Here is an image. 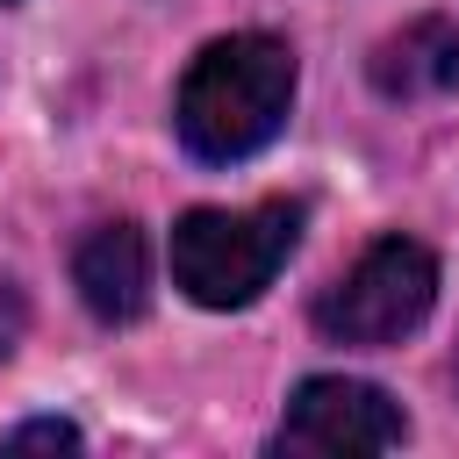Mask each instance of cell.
<instances>
[{
	"instance_id": "2",
	"label": "cell",
	"mask_w": 459,
	"mask_h": 459,
	"mask_svg": "<svg viewBox=\"0 0 459 459\" xmlns=\"http://www.w3.org/2000/svg\"><path fill=\"white\" fill-rule=\"evenodd\" d=\"M294 244H301V201L186 208L172 222V280L201 308H244L273 287Z\"/></svg>"
},
{
	"instance_id": "1",
	"label": "cell",
	"mask_w": 459,
	"mask_h": 459,
	"mask_svg": "<svg viewBox=\"0 0 459 459\" xmlns=\"http://www.w3.org/2000/svg\"><path fill=\"white\" fill-rule=\"evenodd\" d=\"M287 108H294V50L280 36L244 29V36L208 43L186 65L172 122H179V143L201 165H237V158H251L280 136Z\"/></svg>"
},
{
	"instance_id": "4",
	"label": "cell",
	"mask_w": 459,
	"mask_h": 459,
	"mask_svg": "<svg viewBox=\"0 0 459 459\" xmlns=\"http://www.w3.org/2000/svg\"><path fill=\"white\" fill-rule=\"evenodd\" d=\"M409 437V416L387 387L373 380H344V373H316L294 387L287 423H280V452H394Z\"/></svg>"
},
{
	"instance_id": "7",
	"label": "cell",
	"mask_w": 459,
	"mask_h": 459,
	"mask_svg": "<svg viewBox=\"0 0 459 459\" xmlns=\"http://www.w3.org/2000/svg\"><path fill=\"white\" fill-rule=\"evenodd\" d=\"M0 445H7V452H29V445H50V452H79V430H72V423H22V430H7Z\"/></svg>"
},
{
	"instance_id": "5",
	"label": "cell",
	"mask_w": 459,
	"mask_h": 459,
	"mask_svg": "<svg viewBox=\"0 0 459 459\" xmlns=\"http://www.w3.org/2000/svg\"><path fill=\"white\" fill-rule=\"evenodd\" d=\"M72 287L100 323H136L151 301V251L136 222H93L72 251Z\"/></svg>"
},
{
	"instance_id": "6",
	"label": "cell",
	"mask_w": 459,
	"mask_h": 459,
	"mask_svg": "<svg viewBox=\"0 0 459 459\" xmlns=\"http://www.w3.org/2000/svg\"><path fill=\"white\" fill-rule=\"evenodd\" d=\"M373 86L387 100H445L459 93V22L452 14H423L394 36H380L373 50Z\"/></svg>"
},
{
	"instance_id": "3",
	"label": "cell",
	"mask_w": 459,
	"mask_h": 459,
	"mask_svg": "<svg viewBox=\"0 0 459 459\" xmlns=\"http://www.w3.org/2000/svg\"><path fill=\"white\" fill-rule=\"evenodd\" d=\"M430 301H437V258L416 237H380L359 251L344 280L323 287L316 330L330 344H394L430 316Z\"/></svg>"
},
{
	"instance_id": "8",
	"label": "cell",
	"mask_w": 459,
	"mask_h": 459,
	"mask_svg": "<svg viewBox=\"0 0 459 459\" xmlns=\"http://www.w3.org/2000/svg\"><path fill=\"white\" fill-rule=\"evenodd\" d=\"M452 380H459V359H452Z\"/></svg>"
}]
</instances>
